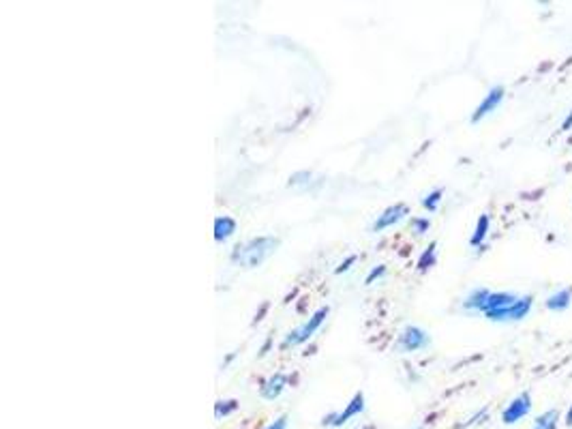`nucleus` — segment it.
<instances>
[{
  "instance_id": "dca6fc26",
  "label": "nucleus",
  "mask_w": 572,
  "mask_h": 429,
  "mask_svg": "<svg viewBox=\"0 0 572 429\" xmlns=\"http://www.w3.org/2000/svg\"><path fill=\"white\" fill-rule=\"evenodd\" d=\"M557 425H559V412L553 408V410H546V412L538 414L534 425H532V429H557Z\"/></svg>"
},
{
  "instance_id": "9b49d317",
  "label": "nucleus",
  "mask_w": 572,
  "mask_h": 429,
  "mask_svg": "<svg viewBox=\"0 0 572 429\" xmlns=\"http://www.w3.org/2000/svg\"><path fill=\"white\" fill-rule=\"evenodd\" d=\"M238 230V222L230 214H223V217H216L214 219V241L216 243H225L230 241Z\"/></svg>"
},
{
  "instance_id": "a878e982",
  "label": "nucleus",
  "mask_w": 572,
  "mask_h": 429,
  "mask_svg": "<svg viewBox=\"0 0 572 429\" xmlns=\"http://www.w3.org/2000/svg\"><path fill=\"white\" fill-rule=\"evenodd\" d=\"M358 429H373L371 425H367V427H358Z\"/></svg>"
},
{
  "instance_id": "5701e85b",
  "label": "nucleus",
  "mask_w": 572,
  "mask_h": 429,
  "mask_svg": "<svg viewBox=\"0 0 572 429\" xmlns=\"http://www.w3.org/2000/svg\"><path fill=\"white\" fill-rule=\"evenodd\" d=\"M290 427V416L287 414H281V416H277L273 423H268L264 429H287Z\"/></svg>"
},
{
  "instance_id": "aec40b11",
  "label": "nucleus",
  "mask_w": 572,
  "mask_h": 429,
  "mask_svg": "<svg viewBox=\"0 0 572 429\" xmlns=\"http://www.w3.org/2000/svg\"><path fill=\"white\" fill-rule=\"evenodd\" d=\"M429 230H431V222L427 217H414L412 219V232L416 237H424Z\"/></svg>"
},
{
  "instance_id": "f8f14e48",
  "label": "nucleus",
  "mask_w": 572,
  "mask_h": 429,
  "mask_svg": "<svg viewBox=\"0 0 572 429\" xmlns=\"http://www.w3.org/2000/svg\"><path fill=\"white\" fill-rule=\"evenodd\" d=\"M489 296H491V290H489V288H474V290L463 298V309H466V311H478V313H483V309H485Z\"/></svg>"
},
{
  "instance_id": "423d86ee",
  "label": "nucleus",
  "mask_w": 572,
  "mask_h": 429,
  "mask_svg": "<svg viewBox=\"0 0 572 429\" xmlns=\"http://www.w3.org/2000/svg\"><path fill=\"white\" fill-rule=\"evenodd\" d=\"M532 305H534V296L521 294L508 309L491 313V315H487V320H491V322H519V320L527 317V313L532 311Z\"/></svg>"
},
{
  "instance_id": "4be33fe9",
  "label": "nucleus",
  "mask_w": 572,
  "mask_h": 429,
  "mask_svg": "<svg viewBox=\"0 0 572 429\" xmlns=\"http://www.w3.org/2000/svg\"><path fill=\"white\" fill-rule=\"evenodd\" d=\"M356 260H358V256L356 254H352V256H348L346 260H343L336 268H334V275H343V273H348L354 264H356Z\"/></svg>"
},
{
  "instance_id": "6e6552de",
  "label": "nucleus",
  "mask_w": 572,
  "mask_h": 429,
  "mask_svg": "<svg viewBox=\"0 0 572 429\" xmlns=\"http://www.w3.org/2000/svg\"><path fill=\"white\" fill-rule=\"evenodd\" d=\"M407 214H409L407 204H403V202L392 204V206L384 208V210L378 214V219L371 224V232H384V230H388V228L397 226L399 222H403V219L407 217Z\"/></svg>"
},
{
  "instance_id": "f257e3e1",
  "label": "nucleus",
  "mask_w": 572,
  "mask_h": 429,
  "mask_svg": "<svg viewBox=\"0 0 572 429\" xmlns=\"http://www.w3.org/2000/svg\"><path fill=\"white\" fill-rule=\"evenodd\" d=\"M281 247V239L279 237H255L249 239L241 245H236L230 254V262L243 271H253L258 266H262L270 256L277 254V249Z\"/></svg>"
},
{
  "instance_id": "7ed1b4c3",
  "label": "nucleus",
  "mask_w": 572,
  "mask_h": 429,
  "mask_svg": "<svg viewBox=\"0 0 572 429\" xmlns=\"http://www.w3.org/2000/svg\"><path fill=\"white\" fill-rule=\"evenodd\" d=\"M431 346V335L422 329V327H416V325H407L401 329L397 342H395V350L401 352V354H412V352H418V350H427Z\"/></svg>"
},
{
  "instance_id": "39448f33",
  "label": "nucleus",
  "mask_w": 572,
  "mask_h": 429,
  "mask_svg": "<svg viewBox=\"0 0 572 429\" xmlns=\"http://www.w3.org/2000/svg\"><path fill=\"white\" fill-rule=\"evenodd\" d=\"M504 97H506V88L502 86V84H495V86H491L489 88V92L483 97V101L476 105V110H474V114H472V123L474 125H478L483 119H487L489 114H493L497 107H500V103L504 101Z\"/></svg>"
},
{
  "instance_id": "412c9836",
  "label": "nucleus",
  "mask_w": 572,
  "mask_h": 429,
  "mask_svg": "<svg viewBox=\"0 0 572 429\" xmlns=\"http://www.w3.org/2000/svg\"><path fill=\"white\" fill-rule=\"evenodd\" d=\"M386 271H388V268H386V264H378V266H373V268H371V273L365 277V283H367V286H371L375 279H382V277L386 275Z\"/></svg>"
},
{
  "instance_id": "a211bd4d",
  "label": "nucleus",
  "mask_w": 572,
  "mask_h": 429,
  "mask_svg": "<svg viewBox=\"0 0 572 429\" xmlns=\"http://www.w3.org/2000/svg\"><path fill=\"white\" fill-rule=\"evenodd\" d=\"M441 197H444V189L437 187V189L429 191V193L422 197V206H424L429 212H435V210L439 208V204H441Z\"/></svg>"
},
{
  "instance_id": "2eb2a0df",
  "label": "nucleus",
  "mask_w": 572,
  "mask_h": 429,
  "mask_svg": "<svg viewBox=\"0 0 572 429\" xmlns=\"http://www.w3.org/2000/svg\"><path fill=\"white\" fill-rule=\"evenodd\" d=\"M435 262H437V243L433 241V243L420 254V258H418V262H416V268H418V273H427V271H431V268L435 266Z\"/></svg>"
},
{
  "instance_id": "f03ea898",
  "label": "nucleus",
  "mask_w": 572,
  "mask_h": 429,
  "mask_svg": "<svg viewBox=\"0 0 572 429\" xmlns=\"http://www.w3.org/2000/svg\"><path fill=\"white\" fill-rule=\"evenodd\" d=\"M328 313H330V307H328V305H326V307H319L307 322H302V325H300L298 329H294V331H290V333L285 335L281 348H296V346L307 344V342L319 331V327L324 325V320L328 317Z\"/></svg>"
},
{
  "instance_id": "9d476101",
  "label": "nucleus",
  "mask_w": 572,
  "mask_h": 429,
  "mask_svg": "<svg viewBox=\"0 0 572 429\" xmlns=\"http://www.w3.org/2000/svg\"><path fill=\"white\" fill-rule=\"evenodd\" d=\"M517 298H519V294H515V292H491V296L487 298V305L483 309L485 317L491 315V313H497V311L508 309Z\"/></svg>"
},
{
  "instance_id": "f3484780",
  "label": "nucleus",
  "mask_w": 572,
  "mask_h": 429,
  "mask_svg": "<svg viewBox=\"0 0 572 429\" xmlns=\"http://www.w3.org/2000/svg\"><path fill=\"white\" fill-rule=\"evenodd\" d=\"M236 410H238V401H236V399H219V401L214 403V418L221 420V418H225V416L234 414Z\"/></svg>"
},
{
  "instance_id": "393cba45",
  "label": "nucleus",
  "mask_w": 572,
  "mask_h": 429,
  "mask_svg": "<svg viewBox=\"0 0 572 429\" xmlns=\"http://www.w3.org/2000/svg\"><path fill=\"white\" fill-rule=\"evenodd\" d=\"M563 423H566L568 427H572V403H570V408H568V412H566V418H563Z\"/></svg>"
},
{
  "instance_id": "bb28decb",
  "label": "nucleus",
  "mask_w": 572,
  "mask_h": 429,
  "mask_svg": "<svg viewBox=\"0 0 572 429\" xmlns=\"http://www.w3.org/2000/svg\"><path fill=\"white\" fill-rule=\"evenodd\" d=\"M418 429H422V427H418Z\"/></svg>"
},
{
  "instance_id": "ddd939ff",
  "label": "nucleus",
  "mask_w": 572,
  "mask_h": 429,
  "mask_svg": "<svg viewBox=\"0 0 572 429\" xmlns=\"http://www.w3.org/2000/svg\"><path fill=\"white\" fill-rule=\"evenodd\" d=\"M570 303H572V288H561L544 300V307L549 311H566Z\"/></svg>"
},
{
  "instance_id": "0eeeda50",
  "label": "nucleus",
  "mask_w": 572,
  "mask_h": 429,
  "mask_svg": "<svg viewBox=\"0 0 572 429\" xmlns=\"http://www.w3.org/2000/svg\"><path fill=\"white\" fill-rule=\"evenodd\" d=\"M529 412H532V395L527 391H523L517 397H512L510 403L504 408L502 420H504V425H515V423L523 420Z\"/></svg>"
},
{
  "instance_id": "6ab92c4d",
  "label": "nucleus",
  "mask_w": 572,
  "mask_h": 429,
  "mask_svg": "<svg viewBox=\"0 0 572 429\" xmlns=\"http://www.w3.org/2000/svg\"><path fill=\"white\" fill-rule=\"evenodd\" d=\"M311 178H313V172H309V170H300V172H294L292 176H290V187H309V183H311Z\"/></svg>"
},
{
  "instance_id": "b1692460",
  "label": "nucleus",
  "mask_w": 572,
  "mask_h": 429,
  "mask_svg": "<svg viewBox=\"0 0 572 429\" xmlns=\"http://www.w3.org/2000/svg\"><path fill=\"white\" fill-rule=\"evenodd\" d=\"M570 129H572V112H570V114L566 116V121L561 123V131H570Z\"/></svg>"
},
{
  "instance_id": "4468645a",
  "label": "nucleus",
  "mask_w": 572,
  "mask_h": 429,
  "mask_svg": "<svg viewBox=\"0 0 572 429\" xmlns=\"http://www.w3.org/2000/svg\"><path fill=\"white\" fill-rule=\"evenodd\" d=\"M489 228H491V217H489V212H483L478 222H476V228H474V234L470 239V245L472 247H483L487 237H489Z\"/></svg>"
},
{
  "instance_id": "1a4fd4ad",
  "label": "nucleus",
  "mask_w": 572,
  "mask_h": 429,
  "mask_svg": "<svg viewBox=\"0 0 572 429\" xmlns=\"http://www.w3.org/2000/svg\"><path fill=\"white\" fill-rule=\"evenodd\" d=\"M287 384H290L287 374L277 371V374H273V376H268V378L264 380V384H262V389H260V395H262V399H266V401H275V399L281 397V393L287 389Z\"/></svg>"
},
{
  "instance_id": "20e7f679",
  "label": "nucleus",
  "mask_w": 572,
  "mask_h": 429,
  "mask_svg": "<svg viewBox=\"0 0 572 429\" xmlns=\"http://www.w3.org/2000/svg\"><path fill=\"white\" fill-rule=\"evenodd\" d=\"M363 412H365V393H363V391H356L354 397L348 401L346 410L326 414V416L321 418V425H324V427H334V429H336V427H343L346 423H350L354 416H358V414H363Z\"/></svg>"
}]
</instances>
